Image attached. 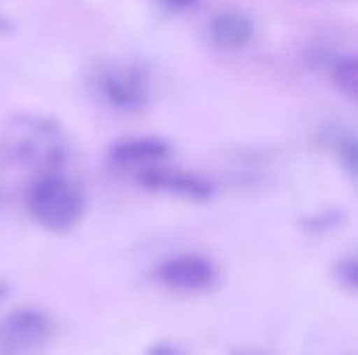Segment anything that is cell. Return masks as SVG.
<instances>
[{"mask_svg":"<svg viewBox=\"0 0 358 355\" xmlns=\"http://www.w3.org/2000/svg\"><path fill=\"white\" fill-rule=\"evenodd\" d=\"M4 149L8 157L40 174L61 172L71 159V140L55 117L40 113H19L4 128Z\"/></svg>","mask_w":358,"mask_h":355,"instance_id":"6da1fadb","label":"cell"},{"mask_svg":"<svg viewBox=\"0 0 358 355\" xmlns=\"http://www.w3.org/2000/svg\"><path fill=\"white\" fill-rule=\"evenodd\" d=\"M25 207L42 228L67 232L86 213V190L78 180L61 172L40 174L27 188Z\"/></svg>","mask_w":358,"mask_h":355,"instance_id":"7a4b0ae2","label":"cell"},{"mask_svg":"<svg viewBox=\"0 0 358 355\" xmlns=\"http://www.w3.org/2000/svg\"><path fill=\"white\" fill-rule=\"evenodd\" d=\"M92 90L109 109L141 111L151 98V73L138 61L111 59L92 71Z\"/></svg>","mask_w":358,"mask_h":355,"instance_id":"3957f363","label":"cell"},{"mask_svg":"<svg viewBox=\"0 0 358 355\" xmlns=\"http://www.w3.org/2000/svg\"><path fill=\"white\" fill-rule=\"evenodd\" d=\"M52 320L44 310L25 305L13 310L0 322V355H19L29 352L52 335Z\"/></svg>","mask_w":358,"mask_h":355,"instance_id":"277c9868","label":"cell"},{"mask_svg":"<svg viewBox=\"0 0 358 355\" xmlns=\"http://www.w3.org/2000/svg\"><path fill=\"white\" fill-rule=\"evenodd\" d=\"M155 278L172 291L203 293L218 282V270L212 259L199 253H182L164 259L155 270Z\"/></svg>","mask_w":358,"mask_h":355,"instance_id":"5b68a950","label":"cell"},{"mask_svg":"<svg viewBox=\"0 0 358 355\" xmlns=\"http://www.w3.org/2000/svg\"><path fill=\"white\" fill-rule=\"evenodd\" d=\"M136 182L145 190L162 192L187 201H210L216 192L214 184L208 178L176 167H164L162 163L138 169Z\"/></svg>","mask_w":358,"mask_h":355,"instance_id":"8992f818","label":"cell"},{"mask_svg":"<svg viewBox=\"0 0 358 355\" xmlns=\"http://www.w3.org/2000/svg\"><path fill=\"white\" fill-rule=\"evenodd\" d=\"M172 146L168 140L159 136H132L122 138L109 149V159L117 167H134L145 169L149 165H157L168 159Z\"/></svg>","mask_w":358,"mask_h":355,"instance_id":"52a82bcc","label":"cell"},{"mask_svg":"<svg viewBox=\"0 0 358 355\" xmlns=\"http://www.w3.org/2000/svg\"><path fill=\"white\" fill-rule=\"evenodd\" d=\"M208 36L222 50H241L254 40L256 25L248 13L227 8L212 17L208 25Z\"/></svg>","mask_w":358,"mask_h":355,"instance_id":"ba28073f","label":"cell"},{"mask_svg":"<svg viewBox=\"0 0 358 355\" xmlns=\"http://www.w3.org/2000/svg\"><path fill=\"white\" fill-rule=\"evenodd\" d=\"M325 142L329 144V149L336 153V157L340 159V163L346 167V172L350 176H357V157H358V146H357V134L346 128V126H327L325 128Z\"/></svg>","mask_w":358,"mask_h":355,"instance_id":"9c48e42d","label":"cell"},{"mask_svg":"<svg viewBox=\"0 0 358 355\" xmlns=\"http://www.w3.org/2000/svg\"><path fill=\"white\" fill-rule=\"evenodd\" d=\"M331 80L338 86V90L350 98L357 100L358 94V63L355 54H342L334 59L331 63Z\"/></svg>","mask_w":358,"mask_h":355,"instance_id":"30bf717a","label":"cell"},{"mask_svg":"<svg viewBox=\"0 0 358 355\" xmlns=\"http://www.w3.org/2000/svg\"><path fill=\"white\" fill-rule=\"evenodd\" d=\"M334 274H336V278H338V282L344 287V289H348L350 293H355L357 291V259L350 255V257H344V259H340L338 264H336V270H334Z\"/></svg>","mask_w":358,"mask_h":355,"instance_id":"8fae6325","label":"cell"},{"mask_svg":"<svg viewBox=\"0 0 358 355\" xmlns=\"http://www.w3.org/2000/svg\"><path fill=\"white\" fill-rule=\"evenodd\" d=\"M342 220H344L342 213H338V211H325V213H319V216H315V218H308V220L304 222V226H306V230H310V232H327V230L340 226Z\"/></svg>","mask_w":358,"mask_h":355,"instance_id":"7c38bea8","label":"cell"},{"mask_svg":"<svg viewBox=\"0 0 358 355\" xmlns=\"http://www.w3.org/2000/svg\"><path fill=\"white\" fill-rule=\"evenodd\" d=\"M145 355H187L178 345L170 343V341H157L153 345H149Z\"/></svg>","mask_w":358,"mask_h":355,"instance_id":"4fadbf2b","label":"cell"},{"mask_svg":"<svg viewBox=\"0 0 358 355\" xmlns=\"http://www.w3.org/2000/svg\"><path fill=\"white\" fill-rule=\"evenodd\" d=\"M199 0H157V4L170 13H185L197 6Z\"/></svg>","mask_w":358,"mask_h":355,"instance_id":"5bb4252c","label":"cell"},{"mask_svg":"<svg viewBox=\"0 0 358 355\" xmlns=\"http://www.w3.org/2000/svg\"><path fill=\"white\" fill-rule=\"evenodd\" d=\"M6 293H8V285L0 280V301H2L4 297H6Z\"/></svg>","mask_w":358,"mask_h":355,"instance_id":"9a60e30c","label":"cell"},{"mask_svg":"<svg viewBox=\"0 0 358 355\" xmlns=\"http://www.w3.org/2000/svg\"><path fill=\"white\" fill-rule=\"evenodd\" d=\"M235 355H245V354H235Z\"/></svg>","mask_w":358,"mask_h":355,"instance_id":"2e32d148","label":"cell"}]
</instances>
